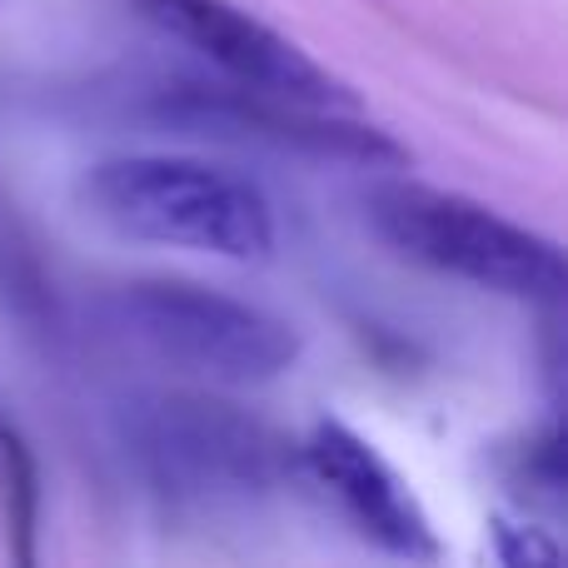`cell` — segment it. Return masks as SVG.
Instances as JSON below:
<instances>
[{"label":"cell","instance_id":"6da1fadb","mask_svg":"<svg viewBox=\"0 0 568 568\" xmlns=\"http://www.w3.org/2000/svg\"><path fill=\"white\" fill-rule=\"evenodd\" d=\"M120 449L140 484L180 514H245L290 474V444L215 394H145L125 404Z\"/></svg>","mask_w":568,"mask_h":568},{"label":"cell","instance_id":"7a4b0ae2","mask_svg":"<svg viewBox=\"0 0 568 568\" xmlns=\"http://www.w3.org/2000/svg\"><path fill=\"white\" fill-rule=\"evenodd\" d=\"M90 220L140 245L195 250V255L255 260L275 255V210L245 175L190 155H110L80 175Z\"/></svg>","mask_w":568,"mask_h":568},{"label":"cell","instance_id":"3957f363","mask_svg":"<svg viewBox=\"0 0 568 568\" xmlns=\"http://www.w3.org/2000/svg\"><path fill=\"white\" fill-rule=\"evenodd\" d=\"M100 324L130 354L210 384V389H250L275 384L300 359V329L265 304L235 300L225 290L190 280H130L100 294Z\"/></svg>","mask_w":568,"mask_h":568},{"label":"cell","instance_id":"277c9868","mask_svg":"<svg viewBox=\"0 0 568 568\" xmlns=\"http://www.w3.org/2000/svg\"><path fill=\"white\" fill-rule=\"evenodd\" d=\"M369 225L394 255L509 300H559L564 250L499 210L434 185H379Z\"/></svg>","mask_w":568,"mask_h":568},{"label":"cell","instance_id":"5b68a950","mask_svg":"<svg viewBox=\"0 0 568 568\" xmlns=\"http://www.w3.org/2000/svg\"><path fill=\"white\" fill-rule=\"evenodd\" d=\"M140 10L160 30L200 50L230 85L314 110H359L349 85L329 75L310 50H300L290 36H280L275 26H265L260 16L230 6V0H140Z\"/></svg>","mask_w":568,"mask_h":568},{"label":"cell","instance_id":"8992f818","mask_svg":"<svg viewBox=\"0 0 568 568\" xmlns=\"http://www.w3.org/2000/svg\"><path fill=\"white\" fill-rule=\"evenodd\" d=\"M304 464L324 484V494L349 514L354 529L369 544H379L384 554H399V559H434L439 554L424 504L394 474V464L369 439H359L349 424H314V434L304 439Z\"/></svg>","mask_w":568,"mask_h":568},{"label":"cell","instance_id":"52a82bcc","mask_svg":"<svg viewBox=\"0 0 568 568\" xmlns=\"http://www.w3.org/2000/svg\"><path fill=\"white\" fill-rule=\"evenodd\" d=\"M0 514H6V549L16 564H36V519H40V474L16 424L0 419Z\"/></svg>","mask_w":568,"mask_h":568},{"label":"cell","instance_id":"ba28073f","mask_svg":"<svg viewBox=\"0 0 568 568\" xmlns=\"http://www.w3.org/2000/svg\"><path fill=\"white\" fill-rule=\"evenodd\" d=\"M494 559L509 564V568L554 564V559H559V544H554L544 529H534V524H509V519H499V524H494Z\"/></svg>","mask_w":568,"mask_h":568}]
</instances>
